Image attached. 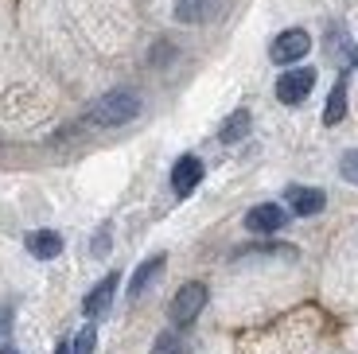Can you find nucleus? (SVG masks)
Returning a JSON list of instances; mask_svg holds the SVG:
<instances>
[{
    "label": "nucleus",
    "instance_id": "1",
    "mask_svg": "<svg viewBox=\"0 0 358 354\" xmlns=\"http://www.w3.org/2000/svg\"><path fill=\"white\" fill-rule=\"evenodd\" d=\"M141 113V98H136L133 90H109L106 98L94 101V109H90V121L94 125H125L133 121V117Z\"/></svg>",
    "mask_w": 358,
    "mask_h": 354
},
{
    "label": "nucleus",
    "instance_id": "2",
    "mask_svg": "<svg viewBox=\"0 0 358 354\" xmlns=\"http://www.w3.org/2000/svg\"><path fill=\"white\" fill-rule=\"evenodd\" d=\"M203 304H206V284H199V281L183 284V288L176 292V300H171V308H168L171 323H176V327H187V323H195L199 311H203Z\"/></svg>",
    "mask_w": 358,
    "mask_h": 354
},
{
    "label": "nucleus",
    "instance_id": "3",
    "mask_svg": "<svg viewBox=\"0 0 358 354\" xmlns=\"http://www.w3.org/2000/svg\"><path fill=\"white\" fill-rule=\"evenodd\" d=\"M308 51H312V36H308L304 27H288V31H280V36L273 39V47H268L273 62H280V66H288V62H300Z\"/></svg>",
    "mask_w": 358,
    "mask_h": 354
},
{
    "label": "nucleus",
    "instance_id": "4",
    "mask_svg": "<svg viewBox=\"0 0 358 354\" xmlns=\"http://www.w3.org/2000/svg\"><path fill=\"white\" fill-rule=\"evenodd\" d=\"M312 86H315V71H312V66H296V71L280 74L277 98L285 101V106H300V101L312 94Z\"/></svg>",
    "mask_w": 358,
    "mask_h": 354
},
{
    "label": "nucleus",
    "instance_id": "5",
    "mask_svg": "<svg viewBox=\"0 0 358 354\" xmlns=\"http://www.w3.org/2000/svg\"><path fill=\"white\" fill-rule=\"evenodd\" d=\"M230 0H179L176 4V20L179 24H210L226 12Z\"/></svg>",
    "mask_w": 358,
    "mask_h": 354
},
{
    "label": "nucleus",
    "instance_id": "6",
    "mask_svg": "<svg viewBox=\"0 0 358 354\" xmlns=\"http://www.w3.org/2000/svg\"><path fill=\"white\" fill-rule=\"evenodd\" d=\"M199 179H203V160L199 156H179L176 168H171V191H176L179 199H187L199 187Z\"/></svg>",
    "mask_w": 358,
    "mask_h": 354
},
{
    "label": "nucleus",
    "instance_id": "7",
    "mask_svg": "<svg viewBox=\"0 0 358 354\" xmlns=\"http://www.w3.org/2000/svg\"><path fill=\"white\" fill-rule=\"evenodd\" d=\"M285 222H288V211H280L277 203H261V206H253V211L245 214V230L273 234V230H280Z\"/></svg>",
    "mask_w": 358,
    "mask_h": 354
},
{
    "label": "nucleus",
    "instance_id": "8",
    "mask_svg": "<svg viewBox=\"0 0 358 354\" xmlns=\"http://www.w3.org/2000/svg\"><path fill=\"white\" fill-rule=\"evenodd\" d=\"M117 284H121V276L117 273H106L98 281V288L86 296V304H82V311H86L90 319H98V316H106L109 311V304H113V292H117Z\"/></svg>",
    "mask_w": 358,
    "mask_h": 354
},
{
    "label": "nucleus",
    "instance_id": "9",
    "mask_svg": "<svg viewBox=\"0 0 358 354\" xmlns=\"http://www.w3.org/2000/svg\"><path fill=\"white\" fill-rule=\"evenodd\" d=\"M288 211L300 214V218H312V214L323 211V203H327V195L323 191H315V187H288Z\"/></svg>",
    "mask_w": 358,
    "mask_h": 354
},
{
    "label": "nucleus",
    "instance_id": "10",
    "mask_svg": "<svg viewBox=\"0 0 358 354\" xmlns=\"http://www.w3.org/2000/svg\"><path fill=\"white\" fill-rule=\"evenodd\" d=\"M27 253L39 257V261H51V257L63 253V238L55 230H36V234H27Z\"/></svg>",
    "mask_w": 358,
    "mask_h": 354
},
{
    "label": "nucleus",
    "instance_id": "11",
    "mask_svg": "<svg viewBox=\"0 0 358 354\" xmlns=\"http://www.w3.org/2000/svg\"><path fill=\"white\" fill-rule=\"evenodd\" d=\"M160 269H164V253L148 257V261H144V265L133 273V284H129V296H133V300H136V296H144V288H148V284L156 281V273H160Z\"/></svg>",
    "mask_w": 358,
    "mask_h": 354
},
{
    "label": "nucleus",
    "instance_id": "12",
    "mask_svg": "<svg viewBox=\"0 0 358 354\" xmlns=\"http://www.w3.org/2000/svg\"><path fill=\"white\" fill-rule=\"evenodd\" d=\"M250 125H253L250 109H238V113H230V117H226V125L218 129V141H226V144L242 141V136L250 133Z\"/></svg>",
    "mask_w": 358,
    "mask_h": 354
},
{
    "label": "nucleus",
    "instance_id": "13",
    "mask_svg": "<svg viewBox=\"0 0 358 354\" xmlns=\"http://www.w3.org/2000/svg\"><path fill=\"white\" fill-rule=\"evenodd\" d=\"M343 113H347V82H335L331 98H327V109H323V125H339Z\"/></svg>",
    "mask_w": 358,
    "mask_h": 354
},
{
    "label": "nucleus",
    "instance_id": "14",
    "mask_svg": "<svg viewBox=\"0 0 358 354\" xmlns=\"http://www.w3.org/2000/svg\"><path fill=\"white\" fill-rule=\"evenodd\" d=\"M152 354H187V346H183V339H179L176 331H164L152 343Z\"/></svg>",
    "mask_w": 358,
    "mask_h": 354
},
{
    "label": "nucleus",
    "instance_id": "15",
    "mask_svg": "<svg viewBox=\"0 0 358 354\" xmlns=\"http://www.w3.org/2000/svg\"><path fill=\"white\" fill-rule=\"evenodd\" d=\"M339 171H343V179H347V183H355V187H358V148L343 152V160H339Z\"/></svg>",
    "mask_w": 358,
    "mask_h": 354
},
{
    "label": "nucleus",
    "instance_id": "16",
    "mask_svg": "<svg viewBox=\"0 0 358 354\" xmlns=\"http://www.w3.org/2000/svg\"><path fill=\"white\" fill-rule=\"evenodd\" d=\"M94 343H98V331H94V327H82L78 339H74V354H94Z\"/></svg>",
    "mask_w": 358,
    "mask_h": 354
},
{
    "label": "nucleus",
    "instance_id": "17",
    "mask_svg": "<svg viewBox=\"0 0 358 354\" xmlns=\"http://www.w3.org/2000/svg\"><path fill=\"white\" fill-rule=\"evenodd\" d=\"M109 253V226H101L98 238H94V257H106Z\"/></svg>",
    "mask_w": 358,
    "mask_h": 354
},
{
    "label": "nucleus",
    "instance_id": "18",
    "mask_svg": "<svg viewBox=\"0 0 358 354\" xmlns=\"http://www.w3.org/2000/svg\"><path fill=\"white\" fill-rule=\"evenodd\" d=\"M0 354H20V351H12V346H0Z\"/></svg>",
    "mask_w": 358,
    "mask_h": 354
},
{
    "label": "nucleus",
    "instance_id": "19",
    "mask_svg": "<svg viewBox=\"0 0 358 354\" xmlns=\"http://www.w3.org/2000/svg\"><path fill=\"white\" fill-rule=\"evenodd\" d=\"M55 354H71V351H66V346H59V351H55Z\"/></svg>",
    "mask_w": 358,
    "mask_h": 354
}]
</instances>
